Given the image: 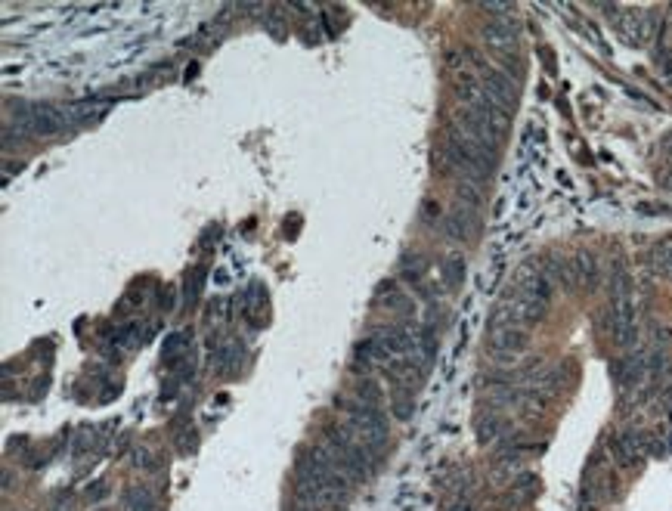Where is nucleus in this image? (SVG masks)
<instances>
[{
    "label": "nucleus",
    "mask_w": 672,
    "mask_h": 511,
    "mask_svg": "<svg viewBox=\"0 0 672 511\" xmlns=\"http://www.w3.org/2000/svg\"><path fill=\"white\" fill-rule=\"evenodd\" d=\"M610 335L619 347H632L638 338L635 326V304H632V282L626 273L614 276V288H610Z\"/></svg>",
    "instance_id": "nucleus-1"
},
{
    "label": "nucleus",
    "mask_w": 672,
    "mask_h": 511,
    "mask_svg": "<svg viewBox=\"0 0 672 511\" xmlns=\"http://www.w3.org/2000/svg\"><path fill=\"white\" fill-rule=\"evenodd\" d=\"M335 406L347 415V424H351L356 437L369 446V453L387 440V422L378 406H369V403H363V400H344V397L341 400L335 397Z\"/></svg>",
    "instance_id": "nucleus-2"
},
{
    "label": "nucleus",
    "mask_w": 672,
    "mask_h": 511,
    "mask_svg": "<svg viewBox=\"0 0 672 511\" xmlns=\"http://www.w3.org/2000/svg\"><path fill=\"white\" fill-rule=\"evenodd\" d=\"M480 87H483V97H487V102H492L496 109H502V112L512 115V109L517 102V87L512 84L508 75L496 72V68H487V72H480Z\"/></svg>",
    "instance_id": "nucleus-3"
},
{
    "label": "nucleus",
    "mask_w": 672,
    "mask_h": 511,
    "mask_svg": "<svg viewBox=\"0 0 672 511\" xmlns=\"http://www.w3.org/2000/svg\"><path fill=\"white\" fill-rule=\"evenodd\" d=\"M487 347H490L492 356H499V360H514V356H521L527 351V329H521V326L490 329Z\"/></svg>",
    "instance_id": "nucleus-4"
},
{
    "label": "nucleus",
    "mask_w": 672,
    "mask_h": 511,
    "mask_svg": "<svg viewBox=\"0 0 672 511\" xmlns=\"http://www.w3.org/2000/svg\"><path fill=\"white\" fill-rule=\"evenodd\" d=\"M648 449H651V440L644 437L641 431H623V434H617V437L610 440V456H614V462L619 468L638 465L644 456H648Z\"/></svg>",
    "instance_id": "nucleus-5"
},
{
    "label": "nucleus",
    "mask_w": 672,
    "mask_h": 511,
    "mask_svg": "<svg viewBox=\"0 0 672 511\" xmlns=\"http://www.w3.org/2000/svg\"><path fill=\"white\" fill-rule=\"evenodd\" d=\"M483 40H487L490 50H496V53H505L508 50H514V40H517V25L512 19V13L499 16V19H487L483 22Z\"/></svg>",
    "instance_id": "nucleus-6"
},
{
    "label": "nucleus",
    "mask_w": 672,
    "mask_h": 511,
    "mask_svg": "<svg viewBox=\"0 0 672 511\" xmlns=\"http://www.w3.org/2000/svg\"><path fill=\"white\" fill-rule=\"evenodd\" d=\"M644 375H648V356L644 353H632L614 363V381L619 388H635Z\"/></svg>",
    "instance_id": "nucleus-7"
},
{
    "label": "nucleus",
    "mask_w": 672,
    "mask_h": 511,
    "mask_svg": "<svg viewBox=\"0 0 672 511\" xmlns=\"http://www.w3.org/2000/svg\"><path fill=\"white\" fill-rule=\"evenodd\" d=\"M570 276H573V288H595L598 285V263L589 251H580L570 260Z\"/></svg>",
    "instance_id": "nucleus-8"
},
{
    "label": "nucleus",
    "mask_w": 672,
    "mask_h": 511,
    "mask_svg": "<svg viewBox=\"0 0 672 511\" xmlns=\"http://www.w3.org/2000/svg\"><path fill=\"white\" fill-rule=\"evenodd\" d=\"M446 233L458 238V242H465V238H471L474 233H478V217H474V211H465V208H458L453 217L446 220Z\"/></svg>",
    "instance_id": "nucleus-9"
},
{
    "label": "nucleus",
    "mask_w": 672,
    "mask_h": 511,
    "mask_svg": "<svg viewBox=\"0 0 672 511\" xmlns=\"http://www.w3.org/2000/svg\"><path fill=\"white\" fill-rule=\"evenodd\" d=\"M214 363L224 375H236V369L242 366V341H224L214 353Z\"/></svg>",
    "instance_id": "nucleus-10"
},
{
    "label": "nucleus",
    "mask_w": 672,
    "mask_h": 511,
    "mask_svg": "<svg viewBox=\"0 0 672 511\" xmlns=\"http://www.w3.org/2000/svg\"><path fill=\"white\" fill-rule=\"evenodd\" d=\"M263 304H267V288H263L260 282H251L248 288H245V295H242V313L248 319H254ZM254 322H258V319H254Z\"/></svg>",
    "instance_id": "nucleus-11"
},
{
    "label": "nucleus",
    "mask_w": 672,
    "mask_h": 511,
    "mask_svg": "<svg viewBox=\"0 0 672 511\" xmlns=\"http://www.w3.org/2000/svg\"><path fill=\"white\" fill-rule=\"evenodd\" d=\"M648 260H651V270L663 273V276H672V242L654 245L651 254H648Z\"/></svg>",
    "instance_id": "nucleus-12"
},
{
    "label": "nucleus",
    "mask_w": 672,
    "mask_h": 511,
    "mask_svg": "<svg viewBox=\"0 0 672 511\" xmlns=\"http://www.w3.org/2000/svg\"><path fill=\"white\" fill-rule=\"evenodd\" d=\"M502 434H505V424H502L496 415L478 419V440L480 443H502Z\"/></svg>",
    "instance_id": "nucleus-13"
},
{
    "label": "nucleus",
    "mask_w": 672,
    "mask_h": 511,
    "mask_svg": "<svg viewBox=\"0 0 672 511\" xmlns=\"http://www.w3.org/2000/svg\"><path fill=\"white\" fill-rule=\"evenodd\" d=\"M205 279H208V273L202 270V267H195V270H189V276H186V301H195V297L202 295V288H205Z\"/></svg>",
    "instance_id": "nucleus-14"
},
{
    "label": "nucleus",
    "mask_w": 672,
    "mask_h": 511,
    "mask_svg": "<svg viewBox=\"0 0 672 511\" xmlns=\"http://www.w3.org/2000/svg\"><path fill=\"white\" fill-rule=\"evenodd\" d=\"M458 202H462L468 211H478V204H480V192H478V186L465 180L462 186H458Z\"/></svg>",
    "instance_id": "nucleus-15"
},
{
    "label": "nucleus",
    "mask_w": 672,
    "mask_h": 511,
    "mask_svg": "<svg viewBox=\"0 0 672 511\" xmlns=\"http://www.w3.org/2000/svg\"><path fill=\"white\" fill-rule=\"evenodd\" d=\"M356 400H363V403H369V406H378V403H381V394H378V385H375V381L365 378L363 385L356 388Z\"/></svg>",
    "instance_id": "nucleus-16"
},
{
    "label": "nucleus",
    "mask_w": 672,
    "mask_h": 511,
    "mask_svg": "<svg viewBox=\"0 0 672 511\" xmlns=\"http://www.w3.org/2000/svg\"><path fill=\"white\" fill-rule=\"evenodd\" d=\"M131 511H155V502H152L149 490H131Z\"/></svg>",
    "instance_id": "nucleus-17"
},
{
    "label": "nucleus",
    "mask_w": 672,
    "mask_h": 511,
    "mask_svg": "<svg viewBox=\"0 0 672 511\" xmlns=\"http://www.w3.org/2000/svg\"><path fill=\"white\" fill-rule=\"evenodd\" d=\"M462 276H465L462 258H449V263H446V285H458V282H462Z\"/></svg>",
    "instance_id": "nucleus-18"
},
{
    "label": "nucleus",
    "mask_w": 672,
    "mask_h": 511,
    "mask_svg": "<svg viewBox=\"0 0 672 511\" xmlns=\"http://www.w3.org/2000/svg\"><path fill=\"white\" fill-rule=\"evenodd\" d=\"M669 338H672V326H663V322H660V326H654V341H657V347H663Z\"/></svg>",
    "instance_id": "nucleus-19"
},
{
    "label": "nucleus",
    "mask_w": 672,
    "mask_h": 511,
    "mask_svg": "<svg viewBox=\"0 0 672 511\" xmlns=\"http://www.w3.org/2000/svg\"><path fill=\"white\" fill-rule=\"evenodd\" d=\"M161 307H165V310L174 307V288H165V292H161Z\"/></svg>",
    "instance_id": "nucleus-20"
},
{
    "label": "nucleus",
    "mask_w": 672,
    "mask_h": 511,
    "mask_svg": "<svg viewBox=\"0 0 672 511\" xmlns=\"http://www.w3.org/2000/svg\"><path fill=\"white\" fill-rule=\"evenodd\" d=\"M449 511H478V508H474V505H471V502H468V499H462V502H456V505L449 508Z\"/></svg>",
    "instance_id": "nucleus-21"
},
{
    "label": "nucleus",
    "mask_w": 672,
    "mask_h": 511,
    "mask_svg": "<svg viewBox=\"0 0 672 511\" xmlns=\"http://www.w3.org/2000/svg\"><path fill=\"white\" fill-rule=\"evenodd\" d=\"M663 186H666V189L672 192V167L666 170V174H663Z\"/></svg>",
    "instance_id": "nucleus-22"
}]
</instances>
